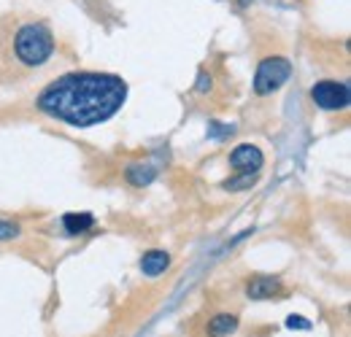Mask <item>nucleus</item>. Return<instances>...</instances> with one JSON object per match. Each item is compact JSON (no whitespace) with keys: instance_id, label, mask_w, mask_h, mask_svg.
<instances>
[{"instance_id":"nucleus-1","label":"nucleus","mask_w":351,"mask_h":337,"mask_svg":"<svg viewBox=\"0 0 351 337\" xmlns=\"http://www.w3.org/2000/svg\"><path fill=\"white\" fill-rule=\"evenodd\" d=\"M128 97V84L111 73H68L49 84L38 108L73 127H92L111 119Z\"/></svg>"},{"instance_id":"nucleus-2","label":"nucleus","mask_w":351,"mask_h":337,"mask_svg":"<svg viewBox=\"0 0 351 337\" xmlns=\"http://www.w3.org/2000/svg\"><path fill=\"white\" fill-rule=\"evenodd\" d=\"M14 49H16V57L25 65H44L46 60L51 57V51H54V38L41 25H25L16 33Z\"/></svg>"},{"instance_id":"nucleus-3","label":"nucleus","mask_w":351,"mask_h":337,"mask_svg":"<svg viewBox=\"0 0 351 337\" xmlns=\"http://www.w3.org/2000/svg\"><path fill=\"white\" fill-rule=\"evenodd\" d=\"M289 76H292V65L284 57H267L260 62V68L254 73V89H257V95H270L287 84Z\"/></svg>"},{"instance_id":"nucleus-4","label":"nucleus","mask_w":351,"mask_h":337,"mask_svg":"<svg viewBox=\"0 0 351 337\" xmlns=\"http://www.w3.org/2000/svg\"><path fill=\"white\" fill-rule=\"evenodd\" d=\"M311 97L324 111H341L349 105V86L338 82H319L311 89Z\"/></svg>"},{"instance_id":"nucleus-5","label":"nucleus","mask_w":351,"mask_h":337,"mask_svg":"<svg viewBox=\"0 0 351 337\" xmlns=\"http://www.w3.org/2000/svg\"><path fill=\"white\" fill-rule=\"evenodd\" d=\"M263 162H265L263 151H260L257 146H249V143L238 146V149L230 154V165L235 170H241V173H260Z\"/></svg>"},{"instance_id":"nucleus-6","label":"nucleus","mask_w":351,"mask_h":337,"mask_svg":"<svg viewBox=\"0 0 351 337\" xmlns=\"http://www.w3.org/2000/svg\"><path fill=\"white\" fill-rule=\"evenodd\" d=\"M278 292H281V281L270 278V275H254L246 284V295L252 299H267V297H276Z\"/></svg>"},{"instance_id":"nucleus-7","label":"nucleus","mask_w":351,"mask_h":337,"mask_svg":"<svg viewBox=\"0 0 351 337\" xmlns=\"http://www.w3.org/2000/svg\"><path fill=\"white\" fill-rule=\"evenodd\" d=\"M168 264H171L168 251H149V253H143V259H141V270H143L146 275H152V278L160 275V273H165Z\"/></svg>"},{"instance_id":"nucleus-8","label":"nucleus","mask_w":351,"mask_h":337,"mask_svg":"<svg viewBox=\"0 0 351 337\" xmlns=\"http://www.w3.org/2000/svg\"><path fill=\"white\" fill-rule=\"evenodd\" d=\"M235 329H238V316H232V313H219L208 324V335L211 337H227L232 335Z\"/></svg>"},{"instance_id":"nucleus-9","label":"nucleus","mask_w":351,"mask_h":337,"mask_svg":"<svg viewBox=\"0 0 351 337\" xmlns=\"http://www.w3.org/2000/svg\"><path fill=\"white\" fill-rule=\"evenodd\" d=\"M92 224H95L92 213H65V219H62V227L68 229V235H82V232L92 229Z\"/></svg>"},{"instance_id":"nucleus-10","label":"nucleus","mask_w":351,"mask_h":337,"mask_svg":"<svg viewBox=\"0 0 351 337\" xmlns=\"http://www.w3.org/2000/svg\"><path fill=\"white\" fill-rule=\"evenodd\" d=\"M128 178H130L135 186H146L152 178H154V168H143V165H132L128 170Z\"/></svg>"},{"instance_id":"nucleus-11","label":"nucleus","mask_w":351,"mask_h":337,"mask_svg":"<svg viewBox=\"0 0 351 337\" xmlns=\"http://www.w3.org/2000/svg\"><path fill=\"white\" fill-rule=\"evenodd\" d=\"M254 181H257V173H241L238 178L224 181V189H230V192H241V189H249Z\"/></svg>"},{"instance_id":"nucleus-12","label":"nucleus","mask_w":351,"mask_h":337,"mask_svg":"<svg viewBox=\"0 0 351 337\" xmlns=\"http://www.w3.org/2000/svg\"><path fill=\"white\" fill-rule=\"evenodd\" d=\"M16 235H19V227L0 219V240H11V238H16Z\"/></svg>"},{"instance_id":"nucleus-13","label":"nucleus","mask_w":351,"mask_h":337,"mask_svg":"<svg viewBox=\"0 0 351 337\" xmlns=\"http://www.w3.org/2000/svg\"><path fill=\"white\" fill-rule=\"evenodd\" d=\"M287 327H289V329H303V332H308V329H311V321L303 319V316H289V319H287Z\"/></svg>"},{"instance_id":"nucleus-14","label":"nucleus","mask_w":351,"mask_h":337,"mask_svg":"<svg viewBox=\"0 0 351 337\" xmlns=\"http://www.w3.org/2000/svg\"><path fill=\"white\" fill-rule=\"evenodd\" d=\"M197 89H200V92H206V89H211V76H206V73H200V82H197Z\"/></svg>"}]
</instances>
